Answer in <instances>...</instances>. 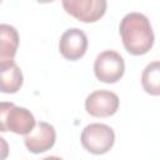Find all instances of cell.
<instances>
[{"mask_svg": "<svg viewBox=\"0 0 160 160\" xmlns=\"http://www.w3.org/2000/svg\"><path fill=\"white\" fill-rule=\"evenodd\" d=\"M119 32L125 50L135 56L146 54L155 41L150 20L138 11L129 12L121 19Z\"/></svg>", "mask_w": 160, "mask_h": 160, "instance_id": "obj_1", "label": "cell"}, {"mask_svg": "<svg viewBox=\"0 0 160 160\" xmlns=\"http://www.w3.org/2000/svg\"><path fill=\"white\" fill-rule=\"evenodd\" d=\"M36 121L30 110L16 106L12 102L2 101L0 105V129L2 132L11 131L18 135H29Z\"/></svg>", "mask_w": 160, "mask_h": 160, "instance_id": "obj_2", "label": "cell"}, {"mask_svg": "<svg viewBox=\"0 0 160 160\" xmlns=\"http://www.w3.org/2000/svg\"><path fill=\"white\" fill-rule=\"evenodd\" d=\"M80 140L86 151L94 155H102L114 146L115 132L106 124L92 122L82 129Z\"/></svg>", "mask_w": 160, "mask_h": 160, "instance_id": "obj_3", "label": "cell"}, {"mask_svg": "<svg viewBox=\"0 0 160 160\" xmlns=\"http://www.w3.org/2000/svg\"><path fill=\"white\" fill-rule=\"evenodd\" d=\"M125 72V61L115 50L101 51L94 61V74L98 80L106 84L119 81Z\"/></svg>", "mask_w": 160, "mask_h": 160, "instance_id": "obj_4", "label": "cell"}, {"mask_svg": "<svg viewBox=\"0 0 160 160\" xmlns=\"http://www.w3.org/2000/svg\"><path fill=\"white\" fill-rule=\"evenodd\" d=\"M62 8L68 14L82 22H95L106 11L105 0H62Z\"/></svg>", "mask_w": 160, "mask_h": 160, "instance_id": "obj_5", "label": "cell"}, {"mask_svg": "<svg viewBox=\"0 0 160 160\" xmlns=\"http://www.w3.org/2000/svg\"><path fill=\"white\" fill-rule=\"evenodd\" d=\"M120 105L118 95L110 90H95L85 99V110L94 118H109L114 115Z\"/></svg>", "mask_w": 160, "mask_h": 160, "instance_id": "obj_6", "label": "cell"}, {"mask_svg": "<svg viewBox=\"0 0 160 160\" xmlns=\"http://www.w3.org/2000/svg\"><path fill=\"white\" fill-rule=\"evenodd\" d=\"M88 50V36L78 28H70L62 32L59 40L60 54L70 61L81 59Z\"/></svg>", "mask_w": 160, "mask_h": 160, "instance_id": "obj_7", "label": "cell"}, {"mask_svg": "<svg viewBox=\"0 0 160 160\" xmlns=\"http://www.w3.org/2000/svg\"><path fill=\"white\" fill-rule=\"evenodd\" d=\"M56 140L55 128L45 121L36 122L34 130L24 138L26 149L32 154H41L50 150Z\"/></svg>", "mask_w": 160, "mask_h": 160, "instance_id": "obj_8", "label": "cell"}, {"mask_svg": "<svg viewBox=\"0 0 160 160\" xmlns=\"http://www.w3.org/2000/svg\"><path fill=\"white\" fill-rule=\"evenodd\" d=\"M19 46L18 30L9 24L0 25V66L14 61Z\"/></svg>", "mask_w": 160, "mask_h": 160, "instance_id": "obj_9", "label": "cell"}, {"mask_svg": "<svg viewBox=\"0 0 160 160\" xmlns=\"http://www.w3.org/2000/svg\"><path fill=\"white\" fill-rule=\"evenodd\" d=\"M24 76L15 61L0 66V88L4 94H15L22 86Z\"/></svg>", "mask_w": 160, "mask_h": 160, "instance_id": "obj_10", "label": "cell"}, {"mask_svg": "<svg viewBox=\"0 0 160 160\" xmlns=\"http://www.w3.org/2000/svg\"><path fill=\"white\" fill-rule=\"evenodd\" d=\"M141 86L149 95H160V61H152L145 66L141 74Z\"/></svg>", "mask_w": 160, "mask_h": 160, "instance_id": "obj_11", "label": "cell"}, {"mask_svg": "<svg viewBox=\"0 0 160 160\" xmlns=\"http://www.w3.org/2000/svg\"><path fill=\"white\" fill-rule=\"evenodd\" d=\"M41 160H62V159L59 158V156L52 155V156H46V158H44V159H41Z\"/></svg>", "mask_w": 160, "mask_h": 160, "instance_id": "obj_12", "label": "cell"}]
</instances>
